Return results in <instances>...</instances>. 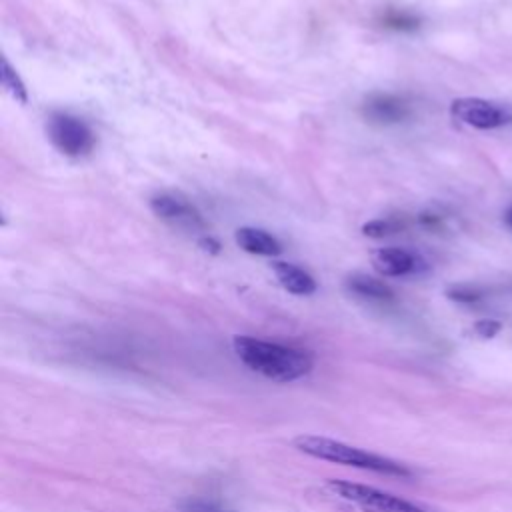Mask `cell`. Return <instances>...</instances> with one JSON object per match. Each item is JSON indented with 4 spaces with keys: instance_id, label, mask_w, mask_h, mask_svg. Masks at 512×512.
I'll use <instances>...</instances> for the list:
<instances>
[{
    "instance_id": "obj_3",
    "label": "cell",
    "mask_w": 512,
    "mask_h": 512,
    "mask_svg": "<svg viewBox=\"0 0 512 512\" xmlns=\"http://www.w3.org/2000/svg\"><path fill=\"white\" fill-rule=\"evenodd\" d=\"M326 488L344 502L354 504L362 512H430L428 508L378 490L374 486L348 482V480H326Z\"/></svg>"
},
{
    "instance_id": "obj_12",
    "label": "cell",
    "mask_w": 512,
    "mask_h": 512,
    "mask_svg": "<svg viewBox=\"0 0 512 512\" xmlns=\"http://www.w3.org/2000/svg\"><path fill=\"white\" fill-rule=\"evenodd\" d=\"M0 78H2V86L10 92V96L18 102H26L28 96H26V88H24V82L20 80V76L14 72V68L8 64L6 58H2L0 62Z\"/></svg>"
},
{
    "instance_id": "obj_16",
    "label": "cell",
    "mask_w": 512,
    "mask_h": 512,
    "mask_svg": "<svg viewBox=\"0 0 512 512\" xmlns=\"http://www.w3.org/2000/svg\"><path fill=\"white\" fill-rule=\"evenodd\" d=\"M186 512H224L222 508H218L216 504H210V502H194L188 506Z\"/></svg>"
},
{
    "instance_id": "obj_10",
    "label": "cell",
    "mask_w": 512,
    "mask_h": 512,
    "mask_svg": "<svg viewBox=\"0 0 512 512\" xmlns=\"http://www.w3.org/2000/svg\"><path fill=\"white\" fill-rule=\"evenodd\" d=\"M364 114L376 122H400L408 116V106L396 96L378 94L364 104Z\"/></svg>"
},
{
    "instance_id": "obj_5",
    "label": "cell",
    "mask_w": 512,
    "mask_h": 512,
    "mask_svg": "<svg viewBox=\"0 0 512 512\" xmlns=\"http://www.w3.org/2000/svg\"><path fill=\"white\" fill-rule=\"evenodd\" d=\"M450 114L454 120L478 128V130H494L512 124V108L500 102L484 100V98H456L450 104Z\"/></svg>"
},
{
    "instance_id": "obj_13",
    "label": "cell",
    "mask_w": 512,
    "mask_h": 512,
    "mask_svg": "<svg viewBox=\"0 0 512 512\" xmlns=\"http://www.w3.org/2000/svg\"><path fill=\"white\" fill-rule=\"evenodd\" d=\"M396 230H398V224L392 222V220H384V218L366 222V224L362 226V232H364L366 236H370V238H384V236H388V234H392V232H396Z\"/></svg>"
},
{
    "instance_id": "obj_2",
    "label": "cell",
    "mask_w": 512,
    "mask_h": 512,
    "mask_svg": "<svg viewBox=\"0 0 512 512\" xmlns=\"http://www.w3.org/2000/svg\"><path fill=\"white\" fill-rule=\"evenodd\" d=\"M294 448L306 456L342 464V466L370 470V472H378V474H386V476H400V478L412 476V472L396 460H390V458H384V456H378V454H372V452H366L356 446L344 444L340 440L324 438V436L302 434V436L294 438Z\"/></svg>"
},
{
    "instance_id": "obj_17",
    "label": "cell",
    "mask_w": 512,
    "mask_h": 512,
    "mask_svg": "<svg viewBox=\"0 0 512 512\" xmlns=\"http://www.w3.org/2000/svg\"><path fill=\"white\" fill-rule=\"evenodd\" d=\"M200 246H204V250H210V252H218V248H220V244L216 242V240H212V238H202L200 240Z\"/></svg>"
},
{
    "instance_id": "obj_8",
    "label": "cell",
    "mask_w": 512,
    "mask_h": 512,
    "mask_svg": "<svg viewBox=\"0 0 512 512\" xmlns=\"http://www.w3.org/2000/svg\"><path fill=\"white\" fill-rule=\"evenodd\" d=\"M272 272L278 278V282L282 284V288L288 290L290 294L308 296V294H312L316 290L314 278L306 270L296 266V264L276 260V262H272Z\"/></svg>"
},
{
    "instance_id": "obj_11",
    "label": "cell",
    "mask_w": 512,
    "mask_h": 512,
    "mask_svg": "<svg viewBox=\"0 0 512 512\" xmlns=\"http://www.w3.org/2000/svg\"><path fill=\"white\" fill-rule=\"evenodd\" d=\"M346 286L350 292L362 296V298H368V300H390L392 298V290L372 278V276H366V274H352L348 280H346Z\"/></svg>"
},
{
    "instance_id": "obj_15",
    "label": "cell",
    "mask_w": 512,
    "mask_h": 512,
    "mask_svg": "<svg viewBox=\"0 0 512 512\" xmlns=\"http://www.w3.org/2000/svg\"><path fill=\"white\" fill-rule=\"evenodd\" d=\"M474 330H476L480 336L490 338V336H494V334L500 330V322H496V320H480V322L474 324Z\"/></svg>"
},
{
    "instance_id": "obj_14",
    "label": "cell",
    "mask_w": 512,
    "mask_h": 512,
    "mask_svg": "<svg viewBox=\"0 0 512 512\" xmlns=\"http://www.w3.org/2000/svg\"><path fill=\"white\" fill-rule=\"evenodd\" d=\"M448 298H452L456 302H474L480 298V292H476L474 288H468V286H456V288L448 290Z\"/></svg>"
},
{
    "instance_id": "obj_7",
    "label": "cell",
    "mask_w": 512,
    "mask_h": 512,
    "mask_svg": "<svg viewBox=\"0 0 512 512\" xmlns=\"http://www.w3.org/2000/svg\"><path fill=\"white\" fill-rule=\"evenodd\" d=\"M372 266L382 276H408V274L424 270L426 264L418 254H414L406 248L388 246V248H380L372 254Z\"/></svg>"
},
{
    "instance_id": "obj_4",
    "label": "cell",
    "mask_w": 512,
    "mask_h": 512,
    "mask_svg": "<svg viewBox=\"0 0 512 512\" xmlns=\"http://www.w3.org/2000/svg\"><path fill=\"white\" fill-rule=\"evenodd\" d=\"M46 132L56 150L66 156H84L94 148V134L88 124L76 116L54 112L46 122Z\"/></svg>"
},
{
    "instance_id": "obj_6",
    "label": "cell",
    "mask_w": 512,
    "mask_h": 512,
    "mask_svg": "<svg viewBox=\"0 0 512 512\" xmlns=\"http://www.w3.org/2000/svg\"><path fill=\"white\" fill-rule=\"evenodd\" d=\"M150 210L158 218H162L178 228H188V230L204 228V222H202L198 210L190 202H186L178 196L156 194L150 198Z\"/></svg>"
},
{
    "instance_id": "obj_9",
    "label": "cell",
    "mask_w": 512,
    "mask_h": 512,
    "mask_svg": "<svg viewBox=\"0 0 512 512\" xmlns=\"http://www.w3.org/2000/svg\"><path fill=\"white\" fill-rule=\"evenodd\" d=\"M234 238L242 250L256 256H276L282 252V244L278 242V238H274L272 234L260 228H250V226L238 228Z\"/></svg>"
},
{
    "instance_id": "obj_1",
    "label": "cell",
    "mask_w": 512,
    "mask_h": 512,
    "mask_svg": "<svg viewBox=\"0 0 512 512\" xmlns=\"http://www.w3.org/2000/svg\"><path fill=\"white\" fill-rule=\"evenodd\" d=\"M232 348L246 368L274 382L300 380L314 366L312 356L304 350L252 336H234Z\"/></svg>"
},
{
    "instance_id": "obj_18",
    "label": "cell",
    "mask_w": 512,
    "mask_h": 512,
    "mask_svg": "<svg viewBox=\"0 0 512 512\" xmlns=\"http://www.w3.org/2000/svg\"><path fill=\"white\" fill-rule=\"evenodd\" d=\"M504 220H506V224L512 228V208H508V210H506V214H504Z\"/></svg>"
}]
</instances>
